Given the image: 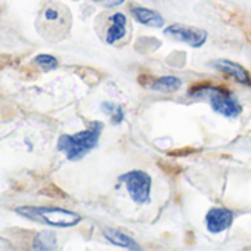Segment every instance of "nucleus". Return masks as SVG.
Wrapping results in <instances>:
<instances>
[{
	"mask_svg": "<svg viewBox=\"0 0 251 251\" xmlns=\"http://www.w3.org/2000/svg\"><path fill=\"white\" fill-rule=\"evenodd\" d=\"M188 95L195 99L208 100L214 112L227 118L239 117L242 112L238 98L229 89L220 86H211L210 83H195L192 87H189Z\"/></svg>",
	"mask_w": 251,
	"mask_h": 251,
	"instance_id": "nucleus-1",
	"label": "nucleus"
},
{
	"mask_svg": "<svg viewBox=\"0 0 251 251\" xmlns=\"http://www.w3.org/2000/svg\"><path fill=\"white\" fill-rule=\"evenodd\" d=\"M102 130L103 123L93 121L86 130L75 135H62L58 141V150L64 152L70 161H78L98 147Z\"/></svg>",
	"mask_w": 251,
	"mask_h": 251,
	"instance_id": "nucleus-2",
	"label": "nucleus"
},
{
	"mask_svg": "<svg viewBox=\"0 0 251 251\" xmlns=\"http://www.w3.org/2000/svg\"><path fill=\"white\" fill-rule=\"evenodd\" d=\"M17 213L30 220L56 227H71L81 220L80 214L58 207H20L17 208Z\"/></svg>",
	"mask_w": 251,
	"mask_h": 251,
	"instance_id": "nucleus-3",
	"label": "nucleus"
},
{
	"mask_svg": "<svg viewBox=\"0 0 251 251\" xmlns=\"http://www.w3.org/2000/svg\"><path fill=\"white\" fill-rule=\"evenodd\" d=\"M118 182L124 183L132 201L138 205H147L151 202L152 179L144 170H130L118 176Z\"/></svg>",
	"mask_w": 251,
	"mask_h": 251,
	"instance_id": "nucleus-4",
	"label": "nucleus"
},
{
	"mask_svg": "<svg viewBox=\"0 0 251 251\" xmlns=\"http://www.w3.org/2000/svg\"><path fill=\"white\" fill-rule=\"evenodd\" d=\"M164 34L176 42L185 43L191 48H202L208 39V34L205 30L194 27V25H185V24H172L164 28Z\"/></svg>",
	"mask_w": 251,
	"mask_h": 251,
	"instance_id": "nucleus-5",
	"label": "nucleus"
},
{
	"mask_svg": "<svg viewBox=\"0 0 251 251\" xmlns=\"http://www.w3.org/2000/svg\"><path fill=\"white\" fill-rule=\"evenodd\" d=\"M235 219V213L225 207H213L205 214V226L211 233H220L227 230Z\"/></svg>",
	"mask_w": 251,
	"mask_h": 251,
	"instance_id": "nucleus-6",
	"label": "nucleus"
},
{
	"mask_svg": "<svg viewBox=\"0 0 251 251\" xmlns=\"http://www.w3.org/2000/svg\"><path fill=\"white\" fill-rule=\"evenodd\" d=\"M210 67L232 77L235 81H238L242 86H251V75L250 73L239 64L230 61V59H214L210 62Z\"/></svg>",
	"mask_w": 251,
	"mask_h": 251,
	"instance_id": "nucleus-7",
	"label": "nucleus"
},
{
	"mask_svg": "<svg viewBox=\"0 0 251 251\" xmlns=\"http://www.w3.org/2000/svg\"><path fill=\"white\" fill-rule=\"evenodd\" d=\"M108 23L109 27L105 33V42L108 45H115L127 34V17L123 12H115L108 18Z\"/></svg>",
	"mask_w": 251,
	"mask_h": 251,
	"instance_id": "nucleus-8",
	"label": "nucleus"
},
{
	"mask_svg": "<svg viewBox=\"0 0 251 251\" xmlns=\"http://www.w3.org/2000/svg\"><path fill=\"white\" fill-rule=\"evenodd\" d=\"M130 14L136 23L147 25V27H151V28H161V27H164V23H166L160 12L150 9V8L135 6L130 9Z\"/></svg>",
	"mask_w": 251,
	"mask_h": 251,
	"instance_id": "nucleus-9",
	"label": "nucleus"
},
{
	"mask_svg": "<svg viewBox=\"0 0 251 251\" xmlns=\"http://www.w3.org/2000/svg\"><path fill=\"white\" fill-rule=\"evenodd\" d=\"M102 233L108 239V242H111L115 247L127 248V250H141V245L132 236L126 235L124 232H120V230L111 229V227H105V229H102Z\"/></svg>",
	"mask_w": 251,
	"mask_h": 251,
	"instance_id": "nucleus-10",
	"label": "nucleus"
},
{
	"mask_svg": "<svg viewBox=\"0 0 251 251\" xmlns=\"http://www.w3.org/2000/svg\"><path fill=\"white\" fill-rule=\"evenodd\" d=\"M182 86V80L176 75H163L158 77L152 81L151 89L154 92H161V93H173L179 90Z\"/></svg>",
	"mask_w": 251,
	"mask_h": 251,
	"instance_id": "nucleus-11",
	"label": "nucleus"
},
{
	"mask_svg": "<svg viewBox=\"0 0 251 251\" xmlns=\"http://www.w3.org/2000/svg\"><path fill=\"white\" fill-rule=\"evenodd\" d=\"M100 109L106 115H109L111 123L114 126H118V124L123 123V120H124V109H123V106L120 103H115V102H102Z\"/></svg>",
	"mask_w": 251,
	"mask_h": 251,
	"instance_id": "nucleus-12",
	"label": "nucleus"
},
{
	"mask_svg": "<svg viewBox=\"0 0 251 251\" xmlns=\"http://www.w3.org/2000/svg\"><path fill=\"white\" fill-rule=\"evenodd\" d=\"M36 250H55L56 248V236L53 232L45 230L39 232L34 238V245Z\"/></svg>",
	"mask_w": 251,
	"mask_h": 251,
	"instance_id": "nucleus-13",
	"label": "nucleus"
},
{
	"mask_svg": "<svg viewBox=\"0 0 251 251\" xmlns=\"http://www.w3.org/2000/svg\"><path fill=\"white\" fill-rule=\"evenodd\" d=\"M34 62L40 67H43L45 70H55L58 67V59L52 55H46V53H42V55H37L34 58Z\"/></svg>",
	"mask_w": 251,
	"mask_h": 251,
	"instance_id": "nucleus-14",
	"label": "nucleus"
},
{
	"mask_svg": "<svg viewBox=\"0 0 251 251\" xmlns=\"http://www.w3.org/2000/svg\"><path fill=\"white\" fill-rule=\"evenodd\" d=\"M43 20L49 24H53V23H58L62 20V15H61V11L56 8V6H48L43 12Z\"/></svg>",
	"mask_w": 251,
	"mask_h": 251,
	"instance_id": "nucleus-15",
	"label": "nucleus"
},
{
	"mask_svg": "<svg viewBox=\"0 0 251 251\" xmlns=\"http://www.w3.org/2000/svg\"><path fill=\"white\" fill-rule=\"evenodd\" d=\"M93 2L102 5L103 8H117V6L123 5L126 0H93Z\"/></svg>",
	"mask_w": 251,
	"mask_h": 251,
	"instance_id": "nucleus-16",
	"label": "nucleus"
}]
</instances>
